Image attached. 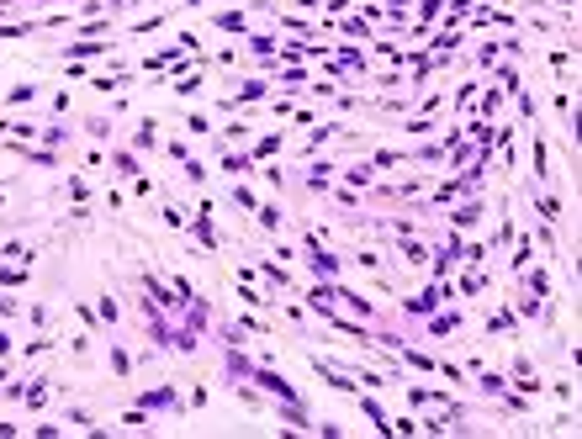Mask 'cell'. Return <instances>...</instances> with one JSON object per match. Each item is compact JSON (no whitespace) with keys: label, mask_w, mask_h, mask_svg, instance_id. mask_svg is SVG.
I'll use <instances>...</instances> for the list:
<instances>
[{"label":"cell","mask_w":582,"mask_h":439,"mask_svg":"<svg viewBox=\"0 0 582 439\" xmlns=\"http://www.w3.org/2000/svg\"><path fill=\"white\" fill-rule=\"evenodd\" d=\"M249 381H260L265 392H270V397H281V403H291V397H297V386H291V381H281L275 370H265V365H249Z\"/></svg>","instance_id":"1"},{"label":"cell","mask_w":582,"mask_h":439,"mask_svg":"<svg viewBox=\"0 0 582 439\" xmlns=\"http://www.w3.org/2000/svg\"><path fill=\"white\" fill-rule=\"evenodd\" d=\"M190 233H196V244H202V249H217V228H212V196L202 202V217L190 223Z\"/></svg>","instance_id":"2"},{"label":"cell","mask_w":582,"mask_h":439,"mask_svg":"<svg viewBox=\"0 0 582 439\" xmlns=\"http://www.w3.org/2000/svg\"><path fill=\"white\" fill-rule=\"evenodd\" d=\"M440 297H450L445 286H424L418 297H408V312H418V318H424V312H434V307H440Z\"/></svg>","instance_id":"3"},{"label":"cell","mask_w":582,"mask_h":439,"mask_svg":"<svg viewBox=\"0 0 582 439\" xmlns=\"http://www.w3.org/2000/svg\"><path fill=\"white\" fill-rule=\"evenodd\" d=\"M450 223H455V228H476V223H482V202H476V196H466V202H455Z\"/></svg>","instance_id":"4"},{"label":"cell","mask_w":582,"mask_h":439,"mask_svg":"<svg viewBox=\"0 0 582 439\" xmlns=\"http://www.w3.org/2000/svg\"><path fill=\"white\" fill-rule=\"evenodd\" d=\"M360 413H366L370 424H376V434H392V418L381 413V403H376V397H360Z\"/></svg>","instance_id":"5"},{"label":"cell","mask_w":582,"mask_h":439,"mask_svg":"<svg viewBox=\"0 0 582 439\" xmlns=\"http://www.w3.org/2000/svg\"><path fill=\"white\" fill-rule=\"evenodd\" d=\"M138 407H175V386H154V392H143Z\"/></svg>","instance_id":"6"},{"label":"cell","mask_w":582,"mask_h":439,"mask_svg":"<svg viewBox=\"0 0 582 439\" xmlns=\"http://www.w3.org/2000/svg\"><path fill=\"white\" fill-rule=\"evenodd\" d=\"M95 53H106V43H85V37H80V43H69V48H64V59H95Z\"/></svg>","instance_id":"7"},{"label":"cell","mask_w":582,"mask_h":439,"mask_svg":"<svg viewBox=\"0 0 582 439\" xmlns=\"http://www.w3.org/2000/svg\"><path fill=\"white\" fill-rule=\"evenodd\" d=\"M275 148H281V132H265V138H260V143L249 148V159H254V165H265V159H270Z\"/></svg>","instance_id":"8"},{"label":"cell","mask_w":582,"mask_h":439,"mask_svg":"<svg viewBox=\"0 0 582 439\" xmlns=\"http://www.w3.org/2000/svg\"><path fill=\"white\" fill-rule=\"evenodd\" d=\"M111 165H117V175H122V180H138V154L117 148V154H111Z\"/></svg>","instance_id":"9"},{"label":"cell","mask_w":582,"mask_h":439,"mask_svg":"<svg viewBox=\"0 0 582 439\" xmlns=\"http://www.w3.org/2000/svg\"><path fill=\"white\" fill-rule=\"evenodd\" d=\"M403 260H408V265H429V244H418V238L408 233V238H403Z\"/></svg>","instance_id":"10"},{"label":"cell","mask_w":582,"mask_h":439,"mask_svg":"<svg viewBox=\"0 0 582 439\" xmlns=\"http://www.w3.org/2000/svg\"><path fill=\"white\" fill-rule=\"evenodd\" d=\"M249 101H265V80H249L244 90L233 95V106H249Z\"/></svg>","instance_id":"11"},{"label":"cell","mask_w":582,"mask_h":439,"mask_svg":"<svg viewBox=\"0 0 582 439\" xmlns=\"http://www.w3.org/2000/svg\"><path fill=\"white\" fill-rule=\"evenodd\" d=\"M524 286H529V297H546V291H550V270H529V275H524Z\"/></svg>","instance_id":"12"},{"label":"cell","mask_w":582,"mask_h":439,"mask_svg":"<svg viewBox=\"0 0 582 439\" xmlns=\"http://www.w3.org/2000/svg\"><path fill=\"white\" fill-rule=\"evenodd\" d=\"M535 175L550 180V148H546V138H535Z\"/></svg>","instance_id":"13"},{"label":"cell","mask_w":582,"mask_h":439,"mask_svg":"<svg viewBox=\"0 0 582 439\" xmlns=\"http://www.w3.org/2000/svg\"><path fill=\"white\" fill-rule=\"evenodd\" d=\"M487 328H492V333H513V328H519V318H513V312H492Z\"/></svg>","instance_id":"14"},{"label":"cell","mask_w":582,"mask_h":439,"mask_svg":"<svg viewBox=\"0 0 582 439\" xmlns=\"http://www.w3.org/2000/svg\"><path fill=\"white\" fill-rule=\"evenodd\" d=\"M111 370H117V376H132V355L122 344H111Z\"/></svg>","instance_id":"15"},{"label":"cell","mask_w":582,"mask_h":439,"mask_svg":"<svg viewBox=\"0 0 582 439\" xmlns=\"http://www.w3.org/2000/svg\"><path fill=\"white\" fill-rule=\"evenodd\" d=\"M450 328H461V312H440V318L429 323V333H450Z\"/></svg>","instance_id":"16"},{"label":"cell","mask_w":582,"mask_h":439,"mask_svg":"<svg viewBox=\"0 0 582 439\" xmlns=\"http://www.w3.org/2000/svg\"><path fill=\"white\" fill-rule=\"evenodd\" d=\"M254 212H260V228H270V233L286 223V217H281V207H254Z\"/></svg>","instance_id":"17"},{"label":"cell","mask_w":582,"mask_h":439,"mask_svg":"<svg viewBox=\"0 0 582 439\" xmlns=\"http://www.w3.org/2000/svg\"><path fill=\"white\" fill-rule=\"evenodd\" d=\"M212 27H223V32H244V16H238V11H223V16H212Z\"/></svg>","instance_id":"18"},{"label":"cell","mask_w":582,"mask_h":439,"mask_svg":"<svg viewBox=\"0 0 582 439\" xmlns=\"http://www.w3.org/2000/svg\"><path fill=\"white\" fill-rule=\"evenodd\" d=\"M370 175H376V165H355V169H345L349 186H370Z\"/></svg>","instance_id":"19"},{"label":"cell","mask_w":582,"mask_h":439,"mask_svg":"<svg viewBox=\"0 0 582 439\" xmlns=\"http://www.w3.org/2000/svg\"><path fill=\"white\" fill-rule=\"evenodd\" d=\"M37 85H16V90H6V106H22V101H32Z\"/></svg>","instance_id":"20"},{"label":"cell","mask_w":582,"mask_h":439,"mask_svg":"<svg viewBox=\"0 0 582 439\" xmlns=\"http://www.w3.org/2000/svg\"><path fill=\"white\" fill-rule=\"evenodd\" d=\"M159 122H138V138H132V143H138V148H154V138H159Z\"/></svg>","instance_id":"21"},{"label":"cell","mask_w":582,"mask_h":439,"mask_svg":"<svg viewBox=\"0 0 582 439\" xmlns=\"http://www.w3.org/2000/svg\"><path fill=\"white\" fill-rule=\"evenodd\" d=\"M482 286H487V281H482V275H461V286H455V291H461V297H476V291H482Z\"/></svg>","instance_id":"22"},{"label":"cell","mask_w":582,"mask_h":439,"mask_svg":"<svg viewBox=\"0 0 582 439\" xmlns=\"http://www.w3.org/2000/svg\"><path fill=\"white\" fill-rule=\"evenodd\" d=\"M434 16H440V0H418V27H429Z\"/></svg>","instance_id":"23"},{"label":"cell","mask_w":582,"mask_h":439,"mask_svg":"<svg viewBox=\"0 0 582 439\" xmlns=\"http://www.w3.org/2000/svg\"><path fill=\"white\" fill-rule=\"evenodd\" d=\"M186 180H190V186H207V165H196V159H186Z\"/></svg>","instance_id":"24"},{"label":"cell","mask_w":582,"mask_h":439,"mask_svg":"<svg viewBox=\"0 0 582 439\" xmlns=\"http://www.w3.org/2000/svg\"><path fill=\"white\" fill-rule=\"evenodd\" d=\"M122 424H127V428H148V407H132V413H122Z\"/></svg>","instance_id":"25"},{"label":"cell","mask_w":582,"mask_h":439,"mask_svg":"<svg viewBox=\"0 0 582 439\" xmlns=\"http://www.w3.org/2000/svg\"><path fill=\"white\" fill-rule=\"evenodd\" d=\"M249 48H254V53H275V37H265V32H249Z\"/></svg>","instance_id":"26"},{"label":"cell","mask_w":582,"mask_h":439,"mask_svg":"<svg viewBox=\"0 0 582 439\" xmlns=\"http://www.w3.org/2000/svg\"><path fill=\"white\" fill-rule=\"evenodd\" d=\"M202 85H207V80H202V74H186V80H180V85H175V90H180V95H196V90H202Z\"/></svg>","instance_id":"27"},{"label":"cell","mask_w":582,"mask_h":439,"mask_svg":"<svg viewBox=\"0 0 582 439\" xmlns=\"http://www.w3.org/2000/svg\"><path fill=\"white\" fill-rule=\"evenodd\" d=\"M535 207H540V217H546V223H550V217H556V212H561V202H556V196H540V202H535Z\"/></svg>","instance_id":"28"},{"label":"cell","mask_w":582,"mask_h":439,"mask_svg":"<svg viewBox=\"0 0 582 439\" xmlns=\"http://www.w3.org/2000/svg\"><path fill=\"white\" fill-rule=\"evenodd\" d=\"M22 397H27V403H32V407H48V386H27Z\"/></svg>","instance_id":"29"},{"label":"cell","mask_w":582,"mask_h":439,"mask_svg":"<svg viewBox=\"0 0 582 439\" xmlns=\"http://www.w3.org/2000/svg\"><path fill=\"white\" fill-rule=\"evenodd\" d=\"M233 202L244 207V212H254V190H249V186H238V190H233Z\"/></svg>","instance_id":"30"},{"label":"cell","mask_w":582,"mask_h":439,"mask_svg":"<svg viewBox=\"0 0 582 439\" xmlns=\"http://www.w3.org/2000/svg\"><path fill=\"white\" fill-rule=\"evenodd\" d=\"M186 127H190V132H196V138H212V122H207V117H190V122H186Z\"/></svg>","instance_id":"31"},{"label":"cell","mask_w":582,"mask_h":439,"mask_svg":"<svg viewBox=\"0 0 582 439\" xmlns=\"http://www.w3.org/2000/svg\"><path fill=\"white\" fill-rule=\"evenodd\" d=\"M69 196H74V202H90V186H85L80 175H74V180H69Z\"/></svg>","instance_id":"32"},{"label":"cell","mask_w":582,"mask_h":439,"mask_svg":"<svg viewBox=\"0 0 582 439\" xmlns=\"http://www.w3.org/2000/svg\"><path fill=\"white\" fill-rule=\"evenodd\" d=\"M6 355H11V333L0 328V360H6Z\"/></svg>","instance_id":"33"},{"label":"cell","mask_w":582,"mask_h":439,"mask_svg":"<svg viewBox=\"0 0 582 439\" xmlns=\"http://www.w3.org/2000/svg\"><path fill=\"white\" fill-rule=\"evenodd\" d=\"M11 312H16V302H11V297H0V318H11Z\"/></svg>","instance_id":"34"}]
</instances>
